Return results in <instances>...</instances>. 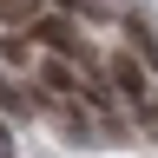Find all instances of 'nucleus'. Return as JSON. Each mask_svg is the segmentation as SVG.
I'll list each match as a JSON object with an SVG mask.
<instances>
[{
    "label": "nucleus",
    "instance_id": "obj_1",
    "mask_svg": "<svg viewBox=\"0 0 158 158\" xmlns=\"http://www.w3.org/2000/svg\"><path fill=\"white\" fill-rule=\"evenodd\" d=\"M112 92L125 99L132 112H145V106H152V79H145V66H138L132 53H118V59H112Z\"/></svg>",
    "mask_w": 158,
    "mask_h": 158
},
{
    "label": "nucleus",
    "instance_id": "obj_2",
    "mask_svg": "<svg viewBox=\"0 0 158 158\" xmlns=\"http://www.w3.org/2000/svg\"><path fill=\"white\" fill-rule=\"evenodd\" d=\"M33 73H40V86H46L53 99H73V92H79V66H73V53H46Z\"/></svg>",
    "mask_w": 158,
    "mask_h": 158
},
{
    "label": "nucleus",
    "instance_id": "obj_3",
    "mask_svg": "<svg viewBox=\"0 0 158 158\" xmlns=\"http://www.w3.org/2000/svg\"><path fill=\"white\" fill-rule=\"evenodd\" d=\"M33 40H40L46 53H73V59H79V40H73L66 20H33Z\"/></svg>",
    "mask_w": 158,
    "mask_h": 158
},
{
    "label": "nucleus",
    "instance_id": "obj_4",
    "mask_svg": "<svg viewBox=\"0 0 158 158\" xmlns=\"http://www.w3.org/2000/svg\"><path fill=\"white\" fill-rule=\"evenodd\" d=\"M40 20V0H0V33L7 27H33Z\"/></svg>",
    "mask_w": 158,
    "mask_h": 158
},
{
    "label": "nucleus",
    "instance_id": "obj_5",
    "mask_svg": "<svg viewBox=\"0 0 158 158\" xmlns=\"http://www.w3.org/2000/svg\"><path fill=\"white\" fill-rule=\"evenodd\" d=\"M0 59H7V66H27V27H7V40H0Z\"/></svg>",
    "mask_w": 158,
    "mask_h": 158
},
{
    "label": "nucleus",
    "instance_id": "obj_6",
    "mask_svg": "<svg viewBox=\"0 0 158 158\" xmlns=\"http://www.w3.org/2000/svg\"><path fill=\"white\" fill-rule=\"evenodd\" d=\"M0 112H27V92H13L7 73H0Z\"/></svg>",
    "mask_w": 158,
    "mask_h": 158
},
{
    "label": "nucleus",
    "instance_id": "obj_7",
    "mask_svg": "<svg viewBox=\"0 0 158 158\" xmlns=\"http://www.w3.org/2000/svg\"><path fill=\"white\" fill-rule=\"evenodd\" d=\"M0 152H13V145H7V125H0Z\"/></svg>",
    "mask_w": 158,
    "mask_h": 158
},
{
    "label": "nucleus",
    "instance_id": "obj_8",
    "mask_svg": "<svg viewBox=\"0 0 158 158\" xmlns=\"http://www.w3.org/2000/svg\"><path fill=\"white\" fill-rule=\"evenodd\" d=\"M145 112H152V118H158V92H152V106H145Z\"/></svg>",
    "mask_w": 158,
    "mask_h": 158
}]
</instances>
